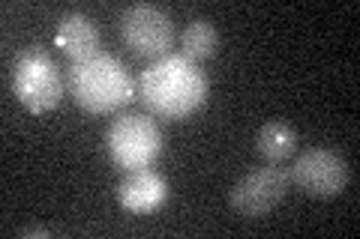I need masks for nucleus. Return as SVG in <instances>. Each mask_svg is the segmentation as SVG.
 Wrapping results in <instances>:
<instances>
[{"label": "nucleus", "mask_w": 360, "mask_h": 239, "mask_svg": "<svg viewBox=\"0 0 360 239\" xmlns=\"http://www.w3.org/2000/svg\"><path fill=\"white\" fill-rule=\"evenodd\" d=\"M139 96L150 114L162 120H184L207 99V75L184 54L153 60L139 78Z\"/></svg>", "instance_id": "f257e3e1"}, {"label": "nucleus", "mask_w": 360, "mask_h": 239, "mask_svg": "<svg viewBox=\"0 0 360 239\" xmlns=\"http://www.w3.org/2000/svg\"><path fill=\"white\" fill-rule=\"evenodd\" d=\"M70 90L78 102V108L90 114H108L127 108L135 99V81L129 69L115 54L99 51L70 66Z\"/></svg>", "instance_id": "f03ea898"}, {"label": "nucleus", "mask_w": 360, "mask_h": 239, "mask_svg": "<svg viewBox=\"0 0 360 239\" xmlns=\"http://www.w3.org/2000/svg\"><path fill=\"white\" fill-rule=\"evenodd\" d=\"M105 150L123 170L150 168L162 153V132L148 114L127 111L105 129Z\"/></svg>", "instance_id": "7ed1b4c3"}, {"label": "nucleus", "mask_w": 360, "mask_h": 239, "mask_svg": "<svg viewBox=\"0 0 360 239\" xmlns=\"http://www.w3.org/2000/svg\"><path fill=\"white\" fill-rule=\"evenodd\" d=\"M13 93L33 114H45L60 105L63 78L51 54L42 48H25L13 63Z\"/></svg>", "instance_id": "20e7f679"}, {"label": "nucleus", "mask_w": 360, "mask_h": 239, "mask_svg": "<svg viewBox=\"0 0 360 239\" xmlns=\"http://www.w3.org/2000/svg\"><path fill=\"white\" fill-rule=\"evenodd\" d=\"M120 39L135 57L160 60L174 45V25L156 4H132L120 13Z\"/></svg>", "instance_id": "39448f33"}, {"label": "nucleus", "mask_w": 360, "mask_h": 239, "mask_svg": "<svg viewBox=\"0 0 360 239\" xmlns=\"http://www.w3.org/2000/svg\"><path fill=\"white\" fill-rule=\"evenodd\" d=\"M288 186H291V177L283 168H276V165L252 168L250 174H243L231 186L229 203L243 219H264L270 210H276L283 203Z\"/></svg>", "instance_id": "423d86ee"}, {"label": "nucleus", "mask_w": 360, "mask_h": 239, "mask_svg": "<svg viewBox=\"0 0 360 239\" xmlns=\"http://www.w3.org/2000/svg\"><path fill=\"white\" fill-rule=\"evenodd\" d=\"M288 177L309 198H336L348 186L352 170H348V162L336 150L309 146V150H300Z\"/></svg>", "instance_id": "0eeeda50"}, {"label": "nucleus", "mask_w": 360, "mask_h": 239, "mask_svg": "<svg viewBox=\"0 0 360 239\" xmlns=\"http://www.w3.org/2000/svg\"><path fill=\"white\" fill-rule=\"evenodd\" d=\"M165 198H168V183L160 170H153V168L127 170V177H123L117 186V203L132 215L160 210Z\"/></svg>", "instance_id": "6e6552de"}, {"label": "nucleus", "mask_w": 360, "mask_h": 239, "mask_svg": "<svg viewBox=\"0 0 360 239\" xmlns=\"http://www.w3.org/2000/svg\"><path fill=\"white\" fill-rule=\"evenodd\" d=\"M58 48L70 57V60H84V57L99 54V27L96 21L84 13H66L58 21V33H54Z\"/></svg>", "instance_id": "1a4fd4ad"}, {"label": "nucleus", "mask_w": 360, "mask_h": 239, "mask_svg": "<svg viewBox=\"0 0 360 239\" xmlns=\"http://www.w3.org/2000/svg\"><path fill=\"white\" fill-rule=\"evenodd\" d=\"M255 150L267 165H283L297 150V132L283 120H270L255 135Z\"/></svg>", "instance_id": "9d476101"}, {"label": "nucleus", "mask_w": 360, "mask_h": 239, "mask_svg": "<svg viewBox=\"0 0 360 239\" xmlns=\"http://www.w3.org/2000/svg\"><path fill=\"white\" fill-rule=\"evenodd\" d=\"M217 45H219V33L207 18H193L180 33V54L195 63L217 54Z\"/></svg>", "instance_id": "9b49d317"}, {"label": "nucleus", "mask_w": 360, "mask_h": 239, "mask_svg": "<svg viewBox=\"0 0 360 239\" xmlns=\"http://www.w3.org/2000/svg\"><path fill=\"white\" fill-rule=\"evenodd\" d=\"M51 231L49 227H39V224H33V227H25V231H21V236H49Z\"/></svg>", "instance_id": "f8f14e48"}]
</instances>
